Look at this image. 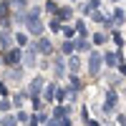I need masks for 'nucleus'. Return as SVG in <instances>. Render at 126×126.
Returning <instances> with one entry per match:
<instances>
[{"label":"nucleus","instance_id":"f3484780","mask_svg":"<svg viewBox=\"0 0 126 126\" xmlns=\"http://www.w3.org/2000/svg\"><path fill=\"white\" fill-rule=\"evenodd\" d=\"M106 35H103V33H96V35H93V43H96V46H103V43H106Z\"/></svg>","mask_w":126,"mask_h":126},{"label":"nucleus","instance_id":"412c9836","mask_svg":"<svg viewBox=\"0 0 126 126\" xmlns=\"http://www.w3.org/2000/svg\"><path fill=\"white\" fill-rule=\"evenodd\" d=\"M46 10H50V13H58V5L53 3V0H48V5H46Z\"/></svg>","mask_w":126,"mask_h":126},{"label":"nucleus","instance_id":"9d476101","mask_svg":"<svg viewBox=\"0 0 126 126\" xmlns=\"http://www.w3.org/2000/svg\"><path fill=\"white\" fill-rule=\"evenodd\" d=\"M73 43H76V50H88L91 48V43H88L86 38H78V40H73Z\"/></svg>","mask_w":126,"mask_h":126},{"label":"nucleus","instance_id":"f03ea898","mask_svg":"<svg viewBox=\"0 0 126 126\" xmlns=\"http://www.w3.org/2000/svg\"><path fill=\"white\" fill-rule=\"evenodd\" d=\"M35 50L43 53V56H48V53H53V43H50L48 38H38L35 40Z\"/></svg>","mask_w":126,"mask_h":126},{"label":"nucleus","instance_id":"f257e3e1","mask_svg":"<svg viewBox=\"0 0 126 126\" xmlns=\"http://www.w3.org/2000/svg\"><path fill=\"white\" fill-rule=\"evenodd\" d=\"M20 58H23V50H20V48L3 53V63H5V66H15V63H20Z\"/></svg>","mask_w":126,"mask_h":126},{"label":"nucleus","instance_id":"39448f33","mask_svg":"<svg viewBox=\"0 0 126 126\" xmlns=\"http://www.w3.org/2000/svg\"><path fill=\"white\" fill-rule=\"evenodd\" d=\"M93 20H96V23H101L103 28H109V25H113V20H111L109 15H103V13H93Z\"/></svg>","mask_w":126,"mask_h":126},{"label":"nucleus","instance_id":"aec40b11","mask_svg":"<svg viewBox=\"0 0 126 126\" xmlns=\"http://www.w3.org/2000/svg\"><path fill=\"white\" fill-rule=\"evenodd\" d=\"M50 28H53V30H61V28H63V23H61L58 18H53V20H50Z\"/></svg>","mask_w":126,"mask_h":126},{"label":"nucleus","instance_id":"b1692460","mask_svg":"<svg viewBox=\"0 0 126 126\" xmlns=\"http://www.w3.org/2000/svg\"><path fill=\"white\" fill-rule=\"evenodd\" d=\"M56 98H58V101H63V98H66V91L58 88V91H56Z\"/></svg>","mask_w":126,"mask_h":126},{"label":"nucleus","instance_id":"a878e982","mask_svg":"<svg viewBox=\"0 0 126 126\" xmlns=\"http://www.w3.org/2000/svg\"><path fill=\"white\" fill-rule=\"evenodd\" d=\"M3 126H15V119H13V116H8V119L3 121Z\"/></svg>","mask_w":126,"mask_h":126},{"label":"nucleus","instance_id":"1a4fd4ad","mask_svg":"<svg viewBox=\"0 0 126 126\" xmlns=\"http://www.w3.org/2000/svg\"><path fill=\"white\" fill-rule=\"evenodd\" d=\"M40 88H43V78H35V81H33V86H30V96H33V98H35Z\"/></svg>","mask_w":126,"mask_h":126},{"label":"nucleus","instance_id":"cd10ccee","mask_svg":"<svg viewBox=\"0 0 126 126\" xmlns=\"http://www.w3.org/2000/svg\"><path fill=\"white\" fill-rule=\"evenodd\" d=\"M61 126H71V121H68V119H63V121H61Z\"/></svg>","mask_w":126,"mask_h":126},{"label":"nucleus","instance_id":"5701e85b","mask_svg":"<svg viewBox=\"0 0 126 126\" xmlns=\"http://www.w3.org/2000/svg\"><path fill=\"white\" fill-rule=\"evenodd\" d=\"M68 63H71V71H78V66H81V63H78V58H71Z\"/></svg>","mask_w":126,"mask_h":126},{"label":"nucleus","instance_id":"9b49d317","mask_svg":"<svg viewBox=\"0 0 126 126\" xmlns=\"http://www.w3.org/2000/svg\"><path fill=\"white\" fill-rule=\"evenodd\" d=\"M71 15H73L71 8H61V10H58V20H61V23H63V20H68Z\"/></svg>","mask_w":126,"mask_h":126},{"label":"nucleus","instance_id":"2eb2a0df","mask_svg":"<svg viewBox=\"0 0 126 126\" xmlns=\"http://www.w3.org/2000/svg\"><path fill=\"white\" fill-rule=\"evenodd\" d=\"M76 33H78L81 38H86V33H88V30H86V23H83V20H78V23H76Z\"/></svg>","mask_w":126,"mask_h":126},{"label":"nucleus","instance_id":"423d86ee","mask_svg":"<svg viewBox=\"0 0 126 126\" xmlns=\"http://www.w3.org/2000/svg\"><path fill=\"white\" fill-rule=\"evenodd\" d=\"M30 20H40V5L30 8L28 13H25V23H30Z\"/></svg>","mask_w":126,"mask_h":126},{"label":"nucleus","instance_id":"dca6fc26","mask_svg":"<svg viewBox=\"0 0 126 126\" xmlns=\"http://www.w3.org/2000/svg\"><path fill=\"white\" fill-rule=\"evenodd\" d=\"M8 8L10 3H0V20H8Z\"/></svg>","mask_w":126,"mask_h":126},{"label":"nucleus","instance_id":"4468645a","mask_svg":"<svg viewBox=\"0 0 126 126\" xmlns=\"http://www.w3.org/2000/svg\"><path fill=\"white\" fill-rule=\"evenodd\" d=\"M61 50L63 53H73V50H76V43H73V40H66V43L61 46Z\"/></svg>","mask_w":126,"mask_h":126},{"label":"nucleus","instance_id":"4be33fe9","mask_svg":"<svg viewBox=\"0 0 126 126\" xmlns=\"http://www.w3.org/2000/svg\"><path fill=\"white\" fill-rule=\"evenodd\" d=\"M10 5H15V8L23 10V8H25V0H10Z\"/></svg>","mask_w":126,"mask_h":126},{"label":"nucleus","instance_id":"6ab92c4d","mask_svg":"<svg viewBox=\"0 0 126 126\" xmlns=\"http://www.w3.org/2000/svg\"><path fill=\"white\" fill-rule=\"evenodd\" d=\"M66 113H68V109H61V106H58V109H56V113H53V116H56V119H61V116L66 119Z\"/></svg>","mask_w":126,"mask_h":126},{"label":"nucleus","instance_id":"0eeeda50","mask_svg":"<svg viewBox=\"0 0 126 126\" xmlns=\"http://www.w3.org/2000/svg\"><path fill=\"white\" fill-rule=\"evenodd\" d=\"M111 20H113V25H124V20H126V15H124V10H113V15H111Z\"/></svg>","mask_w":126,"mask_h":126},{"label":"nucleus","instance_id":"20e7f679","mask_svg":"<svg viewBox=\"0 0 126 126\" xmlns=\"http://www.w3.org/2000/svg\"><path fill=\"white\" fill-rule=\"evenodd\" d=\"M25 25H28V33H33V35L43 33V23H40V20H30V23H25Z\"/></svg>","mask_w":126,"mask_h":126},{"label":"nucleus","instance_id":"c85d7f7f","mask_svg":"<svg viewBox=\"0 0 126 126\" xmlns=\"http://www.w3.org/2000/svg\"><path fill=\"white\" fill-rule=\"evenodd\" d=\"M113 3H121V0H113Z\"/></svg>","mask_w":126,"mask_h":126},{"label":"nucleus","instance_id":"bb28decb","mask_svg":"<svg viewBox=\"0 0 126 126\" xmlns=\"http://www.w3.org/2000/svg\"><path fill=\"white\" fill-rule=\"evenodd\" d=\"M0 109H3V111H8V109H10V103H8V101H0Z\"/></svg>","mask_w":126,"mask_h":126},{"label":"nucleus","instance_id":"a211bd4d","mask_svg":"<svg viewBox=\"0 0 126 126\" xmlns=\"http://www.w3.org/2000/svg\"><path fill=\"white\" fill-rule=\"evenodd\" d=\"M56 73H58V76H63V73H66V66H63V58H58V61H56Z\"/></svg>","mask_w":126,"mask_h":126},{"label":"nucleus","instance_id":"ddd939ff","mask_svg":"<svg viewBox=\"0 0 126 126\" xmlns=\"http://www.w3.org/2000/svg\"><path fill=\"white\" fill-rule=\"evenodd\" d=\"M15 43H18V48H25V46H28V35H25V33H18V35H15Z\"/></svg>","mask_w":126,"mask_h":126},{"label":"nucleus","instance_id":"6e6552de","mask_svg":"<svg viewBox=\"0 0 126 126\" xmlns=\"http://www.w3.org/2000/svg\"><path fill=\"white\" fill-rule=\"evenodd\" d=\"M25 66H35V48H30V50H25Z\"/></svg>","mask_w":126,"mask_h":126},{"label":"nucleus","instance_id":"7ed1b4c3","mask_svg":"<svg viewBox=\"0 0 126 126\" xmlns=\"http://www.w3.org/2000/svg\"><path fill=\"white\" fill-rule=\"evenodd\" d=\"M101 71V53H91V61H88V73L91 76H98Z\"/></svg>","mask_w":126,"mask_h":126},{"label":"nucleus","instance_id":"f8f14e48","mask_svg":"<svg viewBox=\"0 0 126 126\" xmlns=\"http://www.w3.org/2000/svg\"><path fill=\"white\" fill-rule=\"evenodd\" d=\"M103 61H106V66H119V56L116 53H106Z\"/></svg>","mask_w":126,"mask_h":126},{"label":"nucleus","instance_id":"393cba45","mask_svg":"<svg viewBox=\"0 0 126 126\" xmlns=\"http://www.w3.org/2000/svg\"><path fill=\"white\" fill-rule=\"evenodd\" d=\"M113 40H116V46H124V38H121V33H113Z\"/></svg>","mask_w":126,"mask_h":126}]
</instances>
